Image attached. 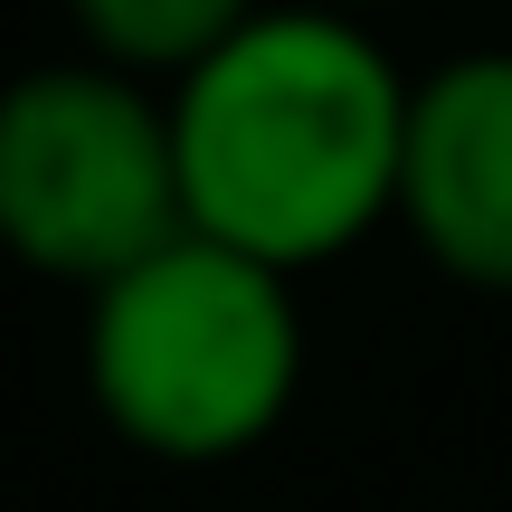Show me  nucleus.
Instances as JSON below:
<instances>
[{
    "instance_id": "obj_1",
    "label": "nucleus",
    "mask_w": 512,
    "mask_h": 512,
    "mask_svg": "<svg viewBox=\"0 0 512 512\" xmlns=\"http://www.w3.org/2000/svg\"><path fill=\"white\" fill-rule=\"evenodd\" d=\"M418 76L351 10L275 0L171 86L181 219L275 275H323L399 219Z\"/></svg>"
},
{
    "instance_id": "obj_2",
    "label": "nucleus",
    "mask_w": 512,
    "mask_h": 512,
    "mask_svg": "<svg viewBox=\"0 0 512 512\" xmlns=\"http://www.w3.org/2000/svg\"><path fill=\"white\" fill-rule=\"evenodd\" d=\"M86 399L152 465H238L304 399V294L219 238H171L86 294Z\"/></svg>"
},
{
    "instance_id": "obj_3",
    "label": "nucleus",
    "mask_w": 512,
    "mask_h": 512,
    "mask_svg": "<svg viewBox=\"0 0 512 512\" xmlns=\"http://www.w3.org/2000/svg\"><path fill=\"white\" fill-rule=\"evenodd\" d=\"M171 95L95 57H57L0 86V256L48 285H114L181 238Z\"/></svg>"
},
{
    "instance_id": "obj_4",
    "label": "nucleus",
    "mask_w": 512,
    "mask_h": 512,
    "mask_svg": "<svg viewBox=\"0 0 512 512\" xmlns=\"http://www.w3.org/2000/svg\"><path fill=\"white\" fill-rule=\"evenodd\" d=\"M465 294H512V48H456L408 86L399 219Z\"/></svg>"
},
{
    "instance_id": "obj_5",
    "label": "nucleus",
    "mask_w": 512,
    "mask_h": 512,
    "mask_svg": "<svg viewBox=\"0 0 512 512\" xmlns=\"http://www.w3.org/2000/svg\"><path fill=\"white\" fill-rule=\"evenodd\" d=\"M256 10H275V0H67V29H76V57H95L114 76H143V86L171 95Z\"/></svg>"
},
{
    "instance_id": "obj_6",
    "label": "nucleus",
    "mask_w": 512,
    "mask_h": 512,
    "mask_svg": "<svg viewBox=\"0 0 512 512\" xmlns=\"http://www.w3.org/2000/svg\"><path fill=\"white\" fill-rule=\"evenodd\" d=\"M313 10H351V19H370V10H399V0H313Z\"/></svg>"
}]
</instances>
